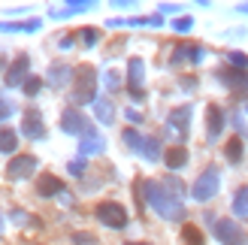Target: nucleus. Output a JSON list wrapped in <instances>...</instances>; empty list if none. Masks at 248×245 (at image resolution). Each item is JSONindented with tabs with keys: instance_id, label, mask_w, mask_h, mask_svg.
I'll use <instances>...</instances> for the list:
<instances>
[{
	"instance_id": "1",
	"label": "nucleus",
	"mask_w": 248,
	"mask_h": 245,
	"mask_svg": "<svg viewBox=\"0 0 248 245\" xmlns=\"http://www.w3.org/2000/svg\"><path fill=\"white\" fill-rule=\"evenodd\" d=\"M142 197L160 218H167V221H185V203L164 188V182L142 179Z\"/></svg>"
},
{
	"instance_id": "2",
	"label": "nucleus",
	"mask_w": 248,
	"mask_h": 245,
	"mask_svg": "<svg viewBox=\"0 0 248 245\" xmlns=\"http://www.w3.org/2000/svg\"><path fill=\"white\" fill-rule=\"evenodd\" d=\"M73 103H94L97 100V73L94 67H79L73 73Z\"/></svg>"
},
{
	"instance_id": "3",
	"label": "nucleus",
	"mask_w": 248,
	"mask_h": 245,
	"mask_svg": "<svg viewBox=\"0 0 248 245\" xmlns=\"http://www.w3.org/2000/svg\"><path fill=\"white\" fill-rule=\"evenodd\" d=\"M218 188H221V173H218L215 167H206L203 173H200V179L191 185V197L197 203H206V200H212L215 194H218Z\"/></svg>"
},
{
	"instance_id": "4",
	"label": "nucleus",
	"mask_w": 248,
	"mask_h": 245,
	"mask_svg": "<svg viewBox=\"0 0 248 245\" xmlns=\"http://www.w3.org/2000/svg\"><path fill=\"white\" fill-rule=\"evenodd\" d=\"M97 221L112 227V230H121L127 224V209H124L121 203H115V200H106V203L97 206Z\"/></svg>"
},
{
	"instance_id": "5",
	"label": "nucleus",
	"mask_w": 248,
	"mask_h": 245,
	"mask_svg": "<svg viewBox=\"0 0 248 245\" xmlns=\"http://www.w3.org/2000/svg\"><path fill=\"white\" fill-rule=\"evenodd\" d=\"M61 130L73 133V137H91V133H94L91 121L85 118L79 109H64V112H61Z\"/></svg>"
},
{
	"instance_id": "6",
	"label": "nucleus",
	"mask_w": 248,
	"mask_h": 245,
	"mask_svg": "<svg viewBox=\"0 0 248 245\" xmlns=\"http://www.w3.org/2000/svg\"><path fill=\"white\" fill-rule=\"evenodd\" d=\"M215 239L221 245H245L248 242L245 230L236 221H230V218H218V221H215Z\"/></svg>"
},
{
	"instance_id": "7",
	"label": "nucleus",
	"mask_w": 248,
	"mask_h": 245,
	"mask_svg": "<svg viewBox=\"0 0 248 245\" xmlns=\"http://www.w3.org/2000/svg\"><path fill=\"white\" fill-rule=\"evenodd\" d=\"M36 157L33 154H18V157H12V161L6 164V179L9 182H24V179H31L36 173Z\"/></svg>"
},
{
	"instance_id": "8",
	"label": "nucleus",
	"mask_w": 248,
	"mask_h": 245,
	"mask_svg": "<svg viewBox=\"0 0 248 245\" xmlns=\"http://www.w3.org/2000/svg\"><path fill=\"white\" fill-rule=\"evenodd\" d=\"M142 79H145V67H142V58H130L127 64V91L136 103L145 100V91H142Z\"/></svg>"
},
{
	"instance_id": "9",
	"label": "nucleus",
	"mask_w": 248,
	"mask_h": 245,
	"mask_svg": "<svg viewBox=\"0 0 248 245\" xmlns=\"http://www.w3.org/2000/svg\"><path fill=\"white\" fill-rule=\"evenodd\" d=\"M167 130L172 133V137H179V139L188 137V130H191V106L172 109V112L167 115Z\"/></svg>"
},
{
	"instance_id": "10",
	"label": "nucleus",
	"mask_w": 248,
	"mask_h": 245,
	"mask_svg": "<svg viewBox=\"0 0 248 245\" xmlns=\"http://www.w3.org/2000/svg\"><path fill=\"white\" fill-rule=\"evenodd\" d=\"M203 58H206L203 46L182 43V46H176V48H172V55H170V64H172V67H182V64H200Z\"/></svg>"
},
{
	"instance_id": "11",
	"label": "nucleus",
	"mask_w": 248,
	"mask_h": 245,
	"mask_svg": "<svg viewBox=\"0 0 248 245\" xmlns=\"http://www.w3.org/2000/svg\"><path fill=\"white\" fill-rule=\"evenodd\" d=\"M28 70H31V58L18 55L16 61H12V67L6 70V85L9 88H21V85L28 82Z\"/></svg>"
},
{
	"instance_id": "12",
	"label": "nucleus",
	"mask_w": 248,
	"mask_h": 245,
	"mask_svg": "<svg viewBox=\"0 0 248 245\" xmlns=\"http://www.w3.org/2000/svg\"><path fill=\"white\" fill-rule=\"evenodd\" d=\"M21 133L31 139H43L46 137V124H43V115L36 112V109H28L21 118Z\"/></svg>"
},
{
	"instance_id": "13",
	"label": "nucleus",
	"mask_w": 248,
	"mask_h": 245,
	"mask_svg": "<svg viewBox=\"0 0 248 245\" xmlns=\"http://www.w3.org/2000/svg\"><path fill=\"white\" fill-rule=\"evenodd\" d=\"M224 109H221V106H209L206 109V133H209V139H218L221 137V130H224Z\"/></svg>"
},
{
	"instance_id": "14",
	"label": "nucleus",
	"mask_w": 248,
	"mask_h": 245,
	"mask_svg": "<svg viewBox=\"0 0 248 245\" xmlns=\"http://www.w3.org/2000/svg\"><path fill=\"white\" fill-rule=\"evenodd\" d=\"M36 194H40V197H55V194H64V182H61L58 176H52V173H43L40 179H36Z\"/></svg>"
},
{
	"instance_id": "15",
	"label": "nucleus",
	"mask_w": 248,
	"mask_h": 245,
	"mask_svg": "<svg viewBox=\"0 0 248 245\" xmlns=\"http://www.w3.org/2000/svg\"><path fill=\"white\" fill-rule=\"evenodd\" d=\"M215 76H218V82H224L227 88H248V73H242V70L224 67V70H218Z\"/></svg>"
},
{
	"instance_id": "16",
	"label": "nucleus",
	"mask_w": 248,
	"mask_h": 245,
	"mask_svg": "<svg viewBox=\"0 0 248 245\" xmlns=\"http://www.w3.org/2000/svg\"><path fill=\"white\" fill-rule=\"evenodd\" d=\"M106 149L103 137H97V133H91V137H82L79 142V157H88V154H100Z\"/></svg>"
},
{
	"instance_id": "17",
	"label": "nucleus",
	"mask_w": 248,
	"mask_h": 245,
	"mask_svg": "<svg viewBox=\"0 0 248 245\" xmlns=\"http://www.w3.org/2000/svg\"><path fill=\"white\" fill-rule=\"evenodd\" d=\"M140 152L145 161H160L164 157V152H160V139H155V137H142V142H140Z\"/></svg>"
},
{
	"instance_id": "18",
	"label": "nucleus",
	"mask_w": 248,
	"mask_h": 245,
	"mask_svg": "<svg viewBox=\"0 0 248 245\" xmlns=\"http://www.w3.org/2000/svg\"><path fill=\"white\" fill-rule=\"evenodd\" d=\"M164 164H167L170 169H182L185 164H188V152H185L182 145H172V149L164 152Z\"/></svg>"
},
{
	"instance_id": "19",
	"label": "nucleus",
	"mask_w": 248,
	"mask_h": 245,
	"mask_svg": "<svg viewBox=\"0 0 248 245\" xmlns=\"http://www.w3.org/2000/svg\"><path fill=\"white\" fill-rule=\"evenodd\" d=\"M94 115L97 121H103V124H112L115 121V106L106 100V97H100V100H94Z\"/></svg>"
},
{
	"instance_id": "20",
	"label": "nucleus",
	"mask_w": 248,
	"mask_h": 245,
	"mask_svg": "<svg viewBox=\"0 0 248 245\" xmlns=\"http://www.w3.org/2000/svg\"><path fill=\"white\" fill-rule=\"evenodd\" d=\"M70 79H73V70L70 67H52L48 70V82L55 85V88H64V85H70Z\"/></svg>"
},
{
	"instance_id": "21",
	"label": "nucleus",
	"mask_w": 248,
	"mask_h": 245,
	"mask_svg": "<svg viewBox=\"0 0 248 245\" xmlns=\"http://www.w3.org/2000/svg\"><path fill=\"white\" fill-rule=\"evenodd\" d=\"M233 212H236V218H248V185L233 194Z\"/></svg>"
},
{
	"instance_id": "22",
	"label": "nucleus",
	"mask_w": 248,
	"mask_h": 245,
	"mask_svg": "<svg viewBox=\"0 0 248 245\" xmlns=\"http://www.w3.org/2000/svg\"><path fill=\"white\" fill-rule=\"evenodd\" d=\"M224 157H227L230 164H239V161H242V139H239V137H230V139H227Z\"/></svg>"
},
{
	"instance_id": "23",
	"label": "nucleus",
	"mask_w": 248,
	"mask_h": 245,
	"mask_svg": "<svg viewBox=\"0 0 248 245\" xmlns=\"http://www.w3.org/2000/svg\"><path fill=\"white\" fill-rule=\"evenodd\" d=\"M16 149H18V137H16L9 127H0V152H3V154H12Z\"/></svg>"
},
{
	"instance_id": "24",
	"label": "nucleus",
	"mask_w": 248,
	"mask_h": 245,
	"mask_svg": "<svg viewBox=\"0 0 248 245\" xmlns=\"http://www.w3.org/2000/svg\"><path fill=\"white\" fill-rule=\"evenodd\" d=\"M182 239H185V245H203V233H200V227H194V224L182 227Z\"/></svg>"
},
{
	"instance_id": "25",
	"label": "nucleus",
	"mask_w": 248,
	"mask_h": 245,
	"mask_svg": "<svg viewBox=\"0 0 248 245\" xmlns=\"http://www.w3.org/2000/svg\"><path fill=\"white\" fill-rule=\"evenodd\" d=\"M227 61H230V67H233V70H242V73L248 70V55H242V52H230Z\"/></svg>"
},
{
	"instance_id": "26",
	"label": "nucleus",
	"mask_w": 248,
	"mask_h": 245,
	"mask_svg": "<svg viewBox=\"0 0 248 245\" xmlns=\"http://www.w3.org/2000/svg\"><path fill=\"white\" fill-rule=\"evenodd\" d=\"M21 88H24V94H28V97H36V94H40V88H43V79L40 76H28V82H24Z\"/></svg>"
},
{
	"instance_id": "27",
	"label": "nucleus",
	"mask_w": 248,
	"mask_h": 245,
	"mask_svg": "<svg viewBox=\"0 0 248 245\" xmlns=\"http://www.w3.org/2000/svg\"><path fill=\"white\" fill-rule=\"evenodd\" d=\"M76 36H82L85 46H97V40H100V31H97V28H82Z\"/></svg>"
},
{
	"instance_id": "28",
	"label": "nucleus",
	"mask_w": 248,
	"mask_h": 245,
	"mask_svg": "<svg viewBox=\"0 0 248 245\" xmlns=\"http://www.w3.org/2000/svg\"><path fill=\"white\" fill-rule=\"evenodd\" d=\"M236 130L242 133V137H248V106L236 109Z\"/></svg>"
},
{
	"instance_id": "29",
	"label": "nucleus",
	"mask_w": 248,
	"mask_h": 245,
	"mask_svg": "<svg viewBox=\"0 0 248 245\" xmlns=\"http://www.w3.org/2000/svg\"><path fill=\"white\" fill-rule=\"evenodd\" d=\"M94 3L91 0H70L67 3V9H64V15H73V12H82V9H91Z\"/></svg>"
},
{
	"instance_id": "30",
	"label": "nucleus",
	"mask_w": 248,
	"mask_h": 245,
	"mask_svg": "<svg viewBox=\"0 0 248 245\" xmlns=\"http://www.w3.org/2000/svg\"><path fill=\"white\" fill-rule=\"evenodd\" d=\"M164 188H167L170 194H176V197H179V200L185 197V185H182V182H179V179H164Z\"/></svg>"
},
{
	"instance_id": "31",
	"label": "nucleus",
	"mask_w": 248,
	"mask_h": 245,
	"mask_svg": "<svg viewBox=\"0 0 248 245\" xmlns=\"http://www.w3.org/2000/svg\"><path fill=\"white\" fill-rule=\"evenodd\" d=\"M12 112H16V106H12V100L6 94H0V121H6Z\"/></svg>"
},
{
	"instance_id": "32",
	"label": "nucleus",
	"mask_w": 248,
	"mask_h": 245,
	"mask_svg": "<svg viewBox=\"0 0 248 245\" xmlns=\"http://www.w3.org/2000/svg\"><path fill=\"white\" fill-rule=\"evenodd\" d=\"M103 82H106V88H109V91H115L118 85H121V76H118L115 70H106V76H103Z\"/></svg>"
},
{
	"instance_id": "33",
	"label": "nucleus",
	"mask_w": 248,
	"mask_h": 245,
	"mask_svg": "<svg viewBox=\"0 0 248 245\" xmlns=\"http://www.w3.org/2000/svg\"><path fill=\"white\" fill-rule=\"evenodd\" d=\"M172 28H176L179 33H185V31L194 28V21H191V18H176V21H172Z\"/></svg>"
},
{
	"instance_id": "34",
	"label": "nucleus",
	"mask_w": 248,
	"mask_h": 245,
	"mask_svg": "<svg viewBox=\"0 0 248 245\" xmlns=\"http://www.w3.org/2000/svg\"><path fill=\"white\" fill-rule=\"evenodd\" d=\"M73 242L76 245H97V239L88 236V233H73Z\"/></svg>"
},
{
	"instance_id": "35",
	"label": "nucleus",
	"mask_w": 248,
	"mask_h": 245,
	"mask_svg": "<svg viewBox=\"0 0 248 245\" xmlns=\"http://www.w3.org/2000/svg\"><path fill=\"white\" fill-rule=\"evenodd\" d=\"M82 169H85V157H82V161H73V164H70V173H73V176H82Z\"/></svg>"
},
{
	"instance_id": "36",
	"label": "nucleus",
	"mask_w": 248,
	"mask_h": 245,
	"mask_svg": "<svg viewBox=\"0 0 248 245\" xmlns=\"http://www.w3.org/2000/svg\"><path fill=\"white\" fill-rule=\"evenodd\" d=\"M127 121H130V124H140V121H142V112H136V109H127Z\"/></svg>"
},
{
	"instance_id": "37",
	"label": "nucleus",
	"mask_w": 248,
	"mask_h": 245,
	"mask_svg": "<svg viewBox=\"0 0 248 245\" xmlns=\"http://www.w3.org/2000/svg\"><path fill=\"white\" fill-rule=\"evenodd\" d=\"M182 88H188V91L197 88V79H182Z\"/></svg>"
},
{
	"instance_id": "38",
	"label": "nucleus",
	"mask_w": 248,
	"mask_h": 245,
	"mask_svg": "<svg viewBox=\"0 0 248 245\" xmlns=\"http://www.w3.org/2000/svg\"><path fill=\"white\" fill-rule=\"evenodd\" d=\"M239 12H248V3H242V6H239Z\"/></svg>"
},
{
	"instance_id": "39",
	"label": "nucleus",
	"mask_w": 248,
	"mask_h": 245,
	"mask_svg": "<svg viewBox=\"0 0 248 245\" xmlns=\"http://www.w3.org/2000/svg\"><path fill=\"white\" fill-rule=\"evenodd\" d=\"M0 233H3V215H0Z\"/></svg>"
},
{
	"instance_id": "40",
	"label": "nucleus",
	"mask_w": 248,
	"mask_h": 245,
	"mask_svg": "<svg viewBox=\"0 0 248 245\" xmlns=\"http://www.w3.org/2000/svg\"><path fill=\"white\" fill-rule=\"evenodd\" d=\"M127 245H148V242H127Z\"/></svg>"
}]
</instances>
